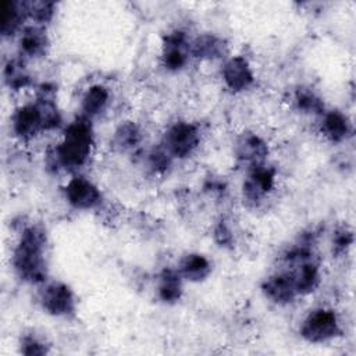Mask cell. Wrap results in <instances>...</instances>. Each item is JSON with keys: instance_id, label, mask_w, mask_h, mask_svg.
I'll return each mask as SVG.
<instances>
[{"instance_id": "obj_6", "label": "cell", "mask_w": 356, "mask_h": 356, "mask_svg": "<svg viewBox=\"0 0 356 356\" xmlns=\"http://www.w3.org/2000/svg\"><path fill=\"white\" fill-rule=\"evenodd\" d=\"M11 125L14 134L22 140H31L42 131H46L43 115L36 102L18 107L13 114Z\"/></svg>"}, {"instance_id": "obj_19", "label": "cell", "mask_w": 356, "mask_h": 356, "mask_svg": "<svg viewBox=\"0 0 356 356\" xmlns=\"http://www.w3.org/2000/svg\"><path fill=\"white\" fill-rule=\"evenodd\" d=\"M110 99L108 89L103 85H93L82 96L81 100V108L86 118L97 115L104 110Z\"/></svg>"}, {"instance_id": "obj_5", "label": "cell", "mask_w": 356, "mask_h": 356, "mask_svg": "<svg viewBox=\"0 0 356 356\" xmlns=\"http://www.w3.org/2000/svg\"><path fill=\"white\" fill-rule=\"evenodd\" d=\"M40 303L43 310L54 317H67L76 309L74 292L63 282L46 285L40 293Z\"/></svg>"}, {"instance_id": "obj_4", "label": "cell", "mask_w": 356, "mask_h": 356, "mask_svg": "<svg viewBox=\"0 0 356 356\" xmlns=\"http://www.w3.org/2000/svg\"><path fill=\"white\" fill-rule=\"evenodd\" d=\"M200 132L199 128L186 121H179L171 125L164 134L163 149L171 156L184 159L193 153V150L199 146Z\"/></svg>"}, {"instance_id": "obj_8", "label": "cell", "mask_w": 356, "mask_h": 356, "mask_svg": "<svg viewBox=\"0 0 356 356\" xmlns=\"http://www.w3.org/2000/svg\"><path fill=\"white\" fill-rule=\"evenodd\" d=\"M189 46L186 36L181 31H174L168 33L163 43L161 60L163 65L168 71H179L185 67L189 57Z\"/></svg>"}, {"instance_id": "obj_14", "label": "cell", "mask_w": 356, "mask_h": 356, "mask_svg": "<svg viewBox=\"0 0 356 356\" xmlns=\"http://www.w3.org/2000/svg\"><path fill=\"white\" fill-rule=\"evenodd\" d=\"M178 273L181 274L182 280L200 282L210 275L211 264L206 256L200 253H189L179 261Z\"/></svg>"}, {"instance_id": "obj_1", "label": "cell", "mask_w": 356, "mask_h": 356, "mask_svg": "<svg viewBox=\"0 0 356 356\" xmlns=\"http://www.w3.org/2000/svg\"><path fill=\"white\" fill-rule=\"evenodd\" d=\"M46 235L42 228L32 225L22 231L13 252V267L17 275L31 284L46 278Z\"/></svg>"}, {"instance_id": "obj_2", "label": "cell", "mask_w": 356, "mask_h": 356, "mask_svg": "<svg viewBox=\"0 0 356 356\" xmlns=\"http://www.w3.org/2000/svg\"><path fill=\"white\" fill-rule=\"evenodd\" d=\"M92 145L93 134L89 120L76 118L65 128L61 142L54 149L56 164L68 171L82 167L90 156Z\"/></svg>"}, {"instance_id": "obj_12", "label": "cell", "mask_w": 356, "mask_h": 356, "mask_svg": "<svg viewBox=\"0 0 356 356\" xmlns=\"http://www.w3.org/2000/svg\"><path fill=\"white\" fill-rule=\"evenodd\" d=\"M268 149L266 142L253 134L249 135H243V138L238 142V147H236V156L238 159L250 165L252 168L263 165L264 160L267 157Z\"/></svg>"}, {"instance_id": "obj_18", "label": "cell", "mask_w": 356, "mask_h": 356, "mask_svg": "<svg viewBox=\"0 0 356 356\" xmlns=\"http://www.w3.org/2000/svg\"><path fill=\"white\" fill-rule=\"evenodd\" d=\"M159 298L165 303L179 300L182 293V277L178 270H164L159 277Z\"/></svg>"}, {"instance_id": "obj_16", "label": "cell", "mask_w": 356, "mask_h": 356, "mask_svg": "<svg viewBox=\"0 0 356 356\" xmlns=\"http://www.w3.org/2000/svg\"><path fill=\"white\" fill-rule=\"evenodd\" d=\"M189 51L193 57L202 60H214L220 58L225 51L224 40L214 35H202L197 36L189 46Z\"/></svg>"}, {"instance_id": "obj_9", "label": "cell", "mask_w": 356, "mask_h": 356, "mask_svg": "<svg viewBox=\"0 0 356 356\" xmlns=\"http://www.w3.org/2000/svg\"><path fill=\"white\" fill-rule=\"evenodd\" d=\"M222 79L227 88L232 92H243L253 85L254 74L245 57L235 56L224 64Z\"/></svg>"}, {"instance_id": "obj_25", "label": "cell", "mask_w": 356, "mask_h": 356, "mask_svg": "<svg viewBox=\"0 0 356 356\" xmlns=\"http://www.w3.org/2000/svg\"><path fill=\"white\" fill-rule=\"evenodd\" d=\"M353 241V235L350 231H348L346 228L339 229L335 236H334V249L337 253H342L346 250V248L350 246Z\"/></svg>"}, {"instance_id": "obj_15", "label": "cell", "mask_w": 356, "mask_h": 356, "mask_svg": "<svg viewBox=\"0 0 356 356\" xmlns=\"http://www.w3.org/2000/svg\"><path fill=\"white\" fill-rule=\"evenodd\" d=\"M323 114L324 115L321 121V132L328 140L338 143L345 140L350 135V122L345 114L337 110Z\"/></svg>"}, {"instance_id": "obj_10", "label": "cell", "mask_w": 356, "mask_h": 356, "mask_svg": "<svg viewBox=\"0 0 356 356\" xmlns=\"http://www.w3.org/2000/svg\"><path fill=\"white\" fill-rule=\"evenodd\" d=\"M275 184V171L263 165L252 168L248 179L243 184V196L246 200L256 203L260 202Z\"/></svg>"}, {"instance_id": "obj_26", "label": "cell", "mask_w": 356, "mask_h": 356, "mask_svg": "<svg viewBox=\"0 0 356 356\" xmlns=\"http://www.w3.org/2000/svg\"><path fill=\"white\" fill-rule=\"evenodd\" d=\"M214 234H216L217 241L221 243V246H222V243L227 245V243H229V242L232 241V235H231L229 229H228L224 224H220V225L216 228Z\"/></svg>"}, {"instance_id": "obj_7", "label": "cell", "mask_w": 356, "mask_h": 356, "mask_svg": "<svg viewBox=\"0 0 356 356\" xmlns=\"http://www.w3.org/2000/svg\"><path fill=\"white\" fill-rule=\"evenodd\" d=\"M67 202L78 210H89L100 203L102 193L99 188L85 177L71 178L64 188Z\"/></svg>"}, {"instance_id": "obj_3", "label": "cell", "mask_w": 356, "mask_h": 356, "mask_svg": "<svg viewBox=\"0 0 356 356\" xmlns=\"http://www.w3.org/2000/svg\"><path fill=\"white\" fill-rule=\"evenodd\" d=\"M300 335L312 343L327 342L341 332L337 314L330 309H316L302 321Z\"/></svg>"}, {"instance_id": "obj_21", "label": "cell", "mask_w": 356, "mask_h": 356, "mask_svg": "<svg viewBox=\"0 0 356 356\" xmlns=\"http://www.w3.org/2000/svg\"><path fill=\"white\" fill-rule=\"evenodd\" d=\"M6 83L13 89H22L29 85V75L21 60L13 58L4 67L3 71Z\"/></svg>"}, {"instance_id": "obj_17", "label": "cell", "mask_w": 356, "mask_h": 356, "mask_svg": "<svg viewBox=\"0 0 356 356\" xmlns=\"http://www.w3.org/2000/svg\"><path fill=\"white\" fill-rule=\"evenodd\" d=\"M1 33L3 36H13L21 29L22 21L26 18L24 1H10L1 3Z\"/></svg>"}, {"instance_id": "obj_20", "label": "cell", "mask_w": 356, "mask_h": 356, "mask_svg": "<svg viewBox=\"0 0 356 356\" xmlns=\"http://www.w3.org/2000/svg\"><path fill=\"white\" fill-rule=\"evenodd\" d=\"M140 129L132 121H127L120 124V127L114 131L111 143L115 149L125 152L135 147L140 142Z\"/></svg>"}, {"instance_id": "obj_24", "label": "cell", "mask_w": 356, "mask_h": 356, "mask_svg": "<svg viewBox=\"0 0 356 356\" xmlns=\"http://www.w3.org/2000/svg\"><path fill=\"white\" fill-rule=\"evenodd\" d=\"M19 346H21V353L28 355V356L47 353V348L44 346V343L40 342L36 337H32V335L24 337Z\"/></svg>"}, {"instance_id": "obj_11", "label": "cell", "mask_w": 356, "mask_h": 356, "mask_svg": "<svg viewBox=\"0 0 356 356\" xmlns=\"http://www.w3.org/2000/svg\"><path fill=\"white\" fill-rule=\"evenodd\" d=\"M263 293L271 302L278 305H286L293 302L299 295L296 292L293 280L288 271L274 274L263 282Z\"/></svg>"}, {"instance_id": "obj_23", "label": "cell", "mask_w": 356, "mask_h": 356, "mask_svg": "<svg viewBox=\"0 0 356 356\" xmlns=\"http://www.w3.org/2000/svg\"><path fill=\"white\" fill-rule=\"evenodd\" d=\"M295 102L299 110L303 113H314V114H323L324 113V104L323 100L307 89H299L295 95Z\"/></svg>"}, {"instance_id": "obj_22", "label": "cell", "mask_w": 356, "mask_h": 356, "mask_svg": "<svg viewBox=\"0 0 356 356\" xmlns=\"http://www.w3.org/2000/svg\"><path fill=\"white\" fill-rule=\"evenodd\" d=\"M24 8L26 18H31L38 25L49 22L54 15V3L36 0V1H24Z\"/></svg>"}, {"instance_id": "obj_13", "label": "cell", "mask_w": 356, "mask_h": 356, "mask_svg": "<svg viewBox=\"0 0 356 356\" xmlns=\"http://www.w3.org/2000/svg\"><path fill=\"white\" fill-rule=\"evenodd\" d=\"M49 47V39L46 32L36 26H28L21 32L19 51L21 56L28 58H38L46 54Z\"/></svg>"}]
</instances>
